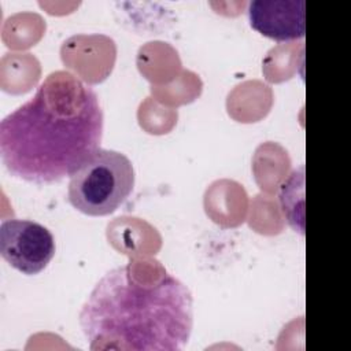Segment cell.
Instances as JSON below:
<instances>
[{
  "label": "cell",
  "instance_id": "1",
  "mask_svg": "<svg viewBox=\"0 0 351 351\" xmlns=\"http://www.w3.org/2000/svg\"><path fill=\"white\" fill-rule=\"evenodd\" d=\"M103 125L92 86L67 70L52 71L26 103L0 121L3 165L27 182H58L100 148Z\"/></svg>",
  "mask_w": 351,
  "mask_h": 351
},
{
  "label": "cell",
  "instance_id": "2",
  "mask_svg": "<svg viewBox=\"0 0 351 351\" xmlns=\"http://www.w3.org/2000/svg\"><path fill=\"white\" fill-rule=\"evenodd\" d=\"M78 318L92 351H180L192 333L193 299L162 266L143 276L128 263L97 281Z\"/></svg>",
  "mask_w": 351,
  "mask_h": 351
},
{
  "label": "cell",
  "instance_id": "3",
  "mask_svg": "<svg viewBox=\"0 0 351 351\" xmlns=\"http://www.w3.org/2000/svg\"><path fill=\"white\" fill-rule=\"evenodd\" d=\"M133 186L130 159L119 151L99 148L70 176L67 197L80 213L103 217L119 208Z\"/></svg>",
  "mask_w": 351,
  "mask_h": 351
},
{
  "label": "cell",
  "instance_id": "4",
  "mask_svg": "<svg viewBox=\"0 0 351 351\" xmlns=\"http://www.w3.org/2000/svg\"><path fill=\"white\" fill-rule=\"evenodd\" d=\"M56 251L55 239L44 225L21 218L0 225V255L18 271L33 276L43 271Z\"/></svg>",
  "mask_w": 351,
  "mask_h": 351
},
{
  "label": "cell",
  "instance_id": "5",
  "mask_svg": "<svg viewBox=\"0 0 351 351\" xmlns=\"http://www.w3.org/2000/svg\"><path fill=\"white\" fill-rule=\"evenodd\" d=\"M248 21L254 30L276 41L304 37V0H254L248 4Z\"/></svg>",
  "mask_w": 351,
  "mask_h": 351
}]
</instances>
